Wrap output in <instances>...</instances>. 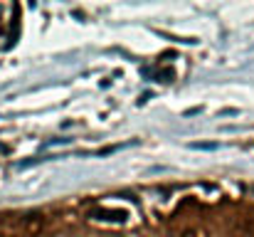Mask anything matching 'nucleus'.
I'll list each match as a JSON object with an SVG mask.
<instances>
[{"mask_svg": "<svg viewBox=\"0 0 254 237\" xmlns=\"http://www.w3.org/2000/svg\"><path fill=\"white\" fill-rule=\"evenodd\" d=\"M17 30H20V5H12V25H10V35H7V47H12L17 42Z\"/></svg>", "mask_w": 254, "mask_h": 237, "instance_id": "2", "label": "nucleus"}, {"mask_svg": "<svg viewBox=\"0 0 254 237\" xmlns=\"http://www.w3.org/2000/svg\"><path fill=\"white\" fill-rule=\"evenodd\" d=\"M89 218H94V220H106V223H126V220H128V213H126V210L99 208V210H91Z\"/></svg>", "mask_w": 254, "mask_h": 237, "instance_id": "1", "label": "nucleus"}, {"mask_svg": "<svg viewBox=\"0 0 254 237\" xmlns=\"http://www.w3.org/2000/svg\"><path fill=\"white\" fill-rule=\"evenodd\" d=\"M192 149H202V151H212V149H217V144H192Z\"/></svg>", "mask_w": 254, "mask_h": 237, "instance_id": "3", "label": "nucleus"}]
</instances>
